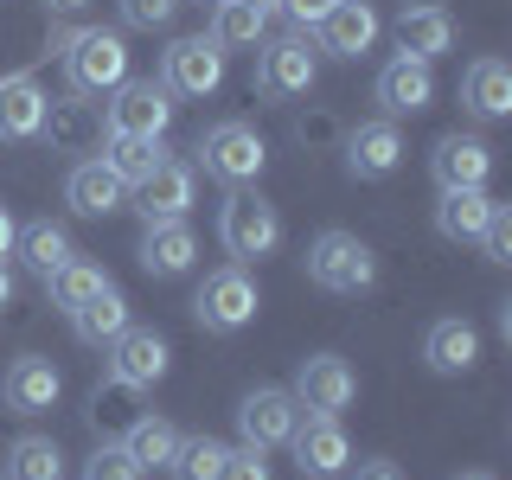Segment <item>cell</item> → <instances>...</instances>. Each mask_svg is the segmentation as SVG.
Here are the masks:
<instances>
[{
  "label": "cell",
  "mask_w": 512,
  "mask_h": 480,
  "mask_svg": "<svg viewBox=\"0 0 512 480\" xmlns=\"http://www.w3.org/2000/svg\"><path fill=\"white\" fill-rule=\"evenodd\" d=\"M58 52H64V84H71V96H109L116 84H128V39L122 32H103V26L64 32Z\"/></svg>",
  "instance_id": "obj_1"
},
{
  "label": "cell",
  "mask_w": 512,
  "mask_h": 480,
  "mask_svg": "<svg viewBox=\"0 0 512 480\" xmlns=\"http://www.w3.org/2000/svg\"><path fill=\"white\" fill-rule=\"evenodd\" d=\"M308 282L327 288V295H365L378 282V256L352 231H320L308 244Z\"/></svg>",
  "instance_id": "obj_2"
},
{
  "label": "cell",
  "mask_w": 512,
  "mask_h": 480,
  "mask_svg": "<svg viewBox=\"0 0 512 480\" xmlns=\"http://www.w3.org/2000/svg\"><path fill=\"white\" fill-rule=\"evenodd\" d=\"M218 237L237 263H263V256H276V244H282V212L263 192L231 186V199H224V212H218Z\"/></svg>",
  "instance_id": "obj_3"
},
{
  "label": "cell",
  "mask_w": 512,
  "mask_h": 480,
  "mask_svg": "<svg viewBox=\"0 0 512 480\" xmlns=\"http://www.w3.org/2000/svg\"><path fill=\"white\" fill-rule=\"evenodd\" d=\"M320 77V52L308 32H282V39H269L263 52H256V90L269 96V103H288V96H308Z\"/></svg>",
  "instance_id": "obj_4"
},
{
  "label": "cell",
  "mask_w": 512,
  "mask_h": 480,
  "mask_svg": "<svg viewBox=\"0 0 512 480\" xmlns=\"http://www.w3.org/2000/svg\"><path fill=\"white\" fill-rule=\"evenodd\" d=\"M256 308H263V295H256V282H250L244 263L212 269V276H205V288L192 295V314H199L205 333H244L250 320H256Z\"/></svg>",
  "instance_id": "obj_5"
},
{
  "label": "cell",
  "mask_w": 512,
  "mask_h": 480,
  "mask_svg": "<svg viewBox=\"0 0 512 480\" xmlns=\"http://www.w3.org/2000/svg\"><path fill=\"white\" fill-rule=\"evenodd\" d=\"M263 160H269V148L250 122H212L199 135V167L212 173L218 186H250L256 173H263Z\"/></svg>",
  "instance_id": "obj_6"
},
{
  "label": "cell",
  "mask_w": 512,
  "mask_h": 480,
  "mask_svg": "<svg viewBox=\"0 0 512 480\" xmlns=\"http://www.w3.org/2000/svg\"><path fill=\"white\" fill-rule=\"evenodd\" d=\"M103 122H109V135H167V122H173V90L154 84V77H128V84L109 90Z\"/></svg>",
  "instance_id": "obj_7"
},
{
  "label": "cell",
  "mask_w": 512,
  "mask_h": 480,
  "mask_svg": "<svg viewBox=\"0 0 512 480\" xmlns=\"http://www.w3.org/2000/svg\"><path fill=\"white\" fill-rule=\"evenodd\" d=\"M295 423H301V404L282 384H256L244 404H237V436H244V448H263V455L295 436Z\"/></svg>",
  "instance_id": "obj_8"
},
{
  "label": "cell",
  "mask_w": 512,
  "mask_h": 480,
  "mask_svg": "<svg viewBox=\"0 0 512 480\" xmlns=\"http://www.w3.org/2000/svg\"><path fill=\"white\" fill-rule=\"evenodd\" d=\"M160 84L173 96H212L224 84V45L212 32H199V39H173L167 58H160Z\"/></svg>",
  "instance_id": "obj_9"
},
{
  "label": "cell",
  "mask_w": 512,
  "mask_h": 480,
  "mask_svg": "<svg viewBox=\"0 0 512 480\" xmlns=\"http://www.w3.org/2000/svg\"><path fill=\"white\" fill-rule=\"evenodd\" d=\"M167 340H160L154 327H122L116 340H109V378L128 384V391H148V384L167 378Z\"/></svg>",
  "instance_id": "obj_10"
},
{
  "label": "cell",
  "mask_w": 512,
  "mask_h": 480,
  "mask_svg": "<svg viewBox=\"0 0 512 480\" xmlns=\"http://www.w3.org/2000/svg\"><path fill=\"white\" fill-rule=\"evenodd\" d=\"M352 397H359V378H352V365L340 359V352H314V359H301L295 404H308L314 416H340Z\"/></svg>",
  "instance_id": "obj_11"
},
{
  "label": "cell",
  "mask_w": 512,
  "mask_h": 480,
  "mask_svg": "<svg viewBox=\"0 0 512 480\" xmlns=\"http://www.w3.org/2000/svg\"><path fill=\"white\" fill-rule=\"evenodd\" d=\"M295 468L301 474H314V480H333V474H346L352 468V442H346V429H340V416H314L308 410V423H295Z\"/></svg>",
  "instance_id": "obj_12"
},
{
  "label": "cell",
  "mask_w": 512,
  "mask_h": 480,
  "mask_svg": "<svg viewBox=\"0 0 512 480\" xmlns=\"http://www.w3.org/2000/svg\"><path fill=\"white\" fill-rule=\"evenodd\" d=\"M64 205H71L77 218H109V212H122V205H128V180L109 167L103 154L77 160V167L64 173Z\"/></svg>",
  "instance_id": "obj_13"
},
{
  "label": "cell",
  "mask_w": 512,
  "mask_h": 480,
  "mask_svg": "<svg viewBox=\"0 0 512 480\" xmlns=\"http://www.w3.org/2000/svg\"><path fill=\"white\" fill-rule=\"evenodd\" d=\"M0 397H7L13 416H45V410H58L64 378H58V365L45 359V352H26V359H13V372H7V384H0Z\"/></svg>",
  "instance_id": "obj_14"
},
{
  "label": "cell",
  "mask_w": 512,
  "mask_h": 480,
  "mask_svg": "<svg viewBox=\"0 0 512 480\" xmlns=\"http://www.w3.org/2000/svg\"><path fill=\"white\" fill-rule=\"evenodd\" d=\"M429 173H436L442 192H468L493 180V148L480 135H442L436 154H429Z\"/></svg>",
  "instance_id": "obj_15"
},
{
  "label": "cell",
  "mask_w": 512,
  "mask_h": 480,
  "mask_svg": "<svg viewBox=\"0 0 512 480\" xmlns=\"http://www.w3.org/2000/svg\"><path fill=\"white\" fill-rule=\"evenodd\" d=\"M397 160H404V135H397V122H359L346 135V173L352 180H391Z\"/></svg>",
  "instance_id": "obj_16"
},
{
  "label": "cell",
  "mask_w": 512,
  "mask_h": 480,
  "mask_svg": "<svg viewBox=\"0 0 512 480\" xmlns=\"http://www.w3.org/2000/svg\"><path fill=\"white\" fill-rule=\"evenodd\" d=\"M378 103L391 109V116H423V109L436 103V71H429L423 58L397 52V58L378 71Z\"/></svg>",
  "instance_id": "obj_17"
},
{
  "label": "cell",
  "mask_w": 512,
  "mask_h": 480,
  "mask_svg": "<svg viewBox=\"0 0 512 480\" xmlns=\"http://www.w3.org/2000/svg\"><path fill=\"white\" fill-rule=\"evenodd\" d=\"M314 32H320L314 52H327V58H365L378 45V13L365 7V0H340V7H333Z\"/></svg>",
  "instance_id": "obj_18"
},
{
  "label": "cell",
  "mask_w": 512,
  "mask_h": 480,
  "mask_svg": "<svg viewBox=\"0 0 512 480\" xmlns=\"http://www.w3.org/2000/svg\"><path fill=\"white\" fill-rule=\"evenodd\" d=\"M135 192V212L160 224V218H186V205H192V167L186 160H160V167L148 173L141 186H128Z\"/></svg>",
  "instance_id": "obj_19"
},
{
  "label": "cell",
  "mask_w": 512,
  "mask_h": 480,
  "mask_svg": "<svg viewBox=\"0 0 512 480\" xmlns=\"http://www.w3.org/2000/svg\"><path fill=\"white\" fill-rule=\"evenodd\" d=\"M192 256H199V237H192L186 218H160V224H148V237H141V269H148V276H186Z\"/></svg>",
  "instance_id": "obj_20"
},
{
  "label": "cell",
  "mask_w": 512,
  "mask_h": 480,
  "mask_svg": "<svg viewBox=\"0 0 512 480\" xmlns=\"http://www.w3.org/2000/svg\"><path fill=\"white\" fill-rule=\"evenodd\" d=\"M461 103H468V116H480V122H506L512 116V71L500 58H474L468 77H461Z\"/></svg>",
  "instance_id": "obj_21"
},
{
  "label": "cell",
  "mask_w": 512,
  "mask_h": 480,
  "mask_svg": "<svg viewBox=\"0 0 512 480\" xmlns=\"http://www.w3.org/2000/svg\"><path fill=\"white\" fill-rule=\"evenodd\" d=\"M423 359H429V372L461 378V372H474V359H480V333L468 320H436V327L423 333Z\"/></svg>",
  "instance_id": "obj_22"
},
{
  "label": "cell",
  "mask_w": 512,
  "mask_h": 480,
  "mask_svg": "<svg viewBox=\"0 0 512 480\" xmlns=\"http://www.w3.org/2000/svg\"><path fill=\"white\" fill-rule=\"evenodd\" d=\"M45 128V90L32 77H0V141H32Z\"/></svg>",
  "instance_id": "obj_23"
},
{
  "label": "cell",
  "mask_w": 512,
  "mask_h": 480,
  "mask_svg": "<svg viewBox=\"0 0 512 480\" xmlns=\"http://www.w3.org/2000/svg\"><path fill=\"white\" fill-rule=\"evenodd\" d=\"M20 263H26V276L32 282H52L64 263H71L77 256V244H71V231H64V224H52V218H39V224H26L20 231Z\"/></svg>",
  "instance_id": "obj_24"
},
{
  "label": "cell",
  "mask_w": 512,
  "mask_h": 480,
  "mask_svg": "<svg viewBox=\"0 0 512 480\" xmlns=\"http://www.w3.org/2000/svg\"><path fill=\"white\" fill-rule=\"evenodd\" d=\"M397 45H404L410 58L436 64L448 45H455V20H448L442 7H404L397 13Z\"/></svg>",
  "instance_id": "obj_25"
},
{
  "label": "cell",
  "mask_w": 512,
  "mask_h": 480,
  "mask_svg": "<svg viewBox=\"0 0 512 480\" xmlns=\"http://www.w3.org/2000/svg\"><path fill=\"white\" fill-rule=\"evenodd\" d=\"M487 218H493V199H487V186L442 192V199H436V231L448 237V244H474V237L487 231Z\"/></svg>",
  "instance_id": "obj_26"
},
{
  "label": "cell",
  "mask_w": 512,
  "mask_h": 480,
  "mask_svg": "<svg viewBox=\"0 0 512 480\" xmlns=\"http://www.w3.org/2000/svg\"><path fill=\"white\" fill-rule=\"evenodd\" d=\"M122 327H128V301H122V288H116V282H109V288H96L84 308L71 314V333H77L84 346H109Z\"/></svg>",
  "instance_id": "obj_27"
},
{
  "label": "cell",
  "mask_w": 512,
  "mask_h": 480,
  "mask_svg": "<svg viewBox=\"0 0 512 480\" xmlns=\"http://www.w3.org/2000/svg\"><path fill=\"white\" fill-rule=\"evenodd\" d=\"M173 448H180V429H173L167 416H141V423H128V436H122V455L135 461L141 474H148V468H167Z\"/></svg>",
  "instance_id": "obj_28"
},
{
  "label": "cell",
  "mask_w": 512,
  "mask_h": 480,
  "mask_svg": "<svg viewBox=\"0 0 512 480\" xmlns=\"http://www.w3.org/2000/svg\"><path fill=\"white\" fill-rule=\"evenodd\" d=\"M103 160L122 173L128 186H141V180L160 167V160H167V141H160V135H109V154H103Z\"/></svg>",
  "instance_id": "obj_29"
},
{
  "label": "cell",
  "mask_w": 512,
  "mask_h": 480,
  "mask_svg": "<svg viewBox=\"0 0 512 480\" xmlns=\"http://www.w3.org/2000/svg\"><path fill=\"white\" fill-rule=\"evenodd\" d=\"M7 480H64V455L52 436H20L7 448Z\"/></svg>",
  "instance_id": "obj_30"
},
{
  "label": "cell",
  "mask_w": 512,
  "mask_h": 480,
  "mask_svg": "<svg viewBox=\"0 0 512 480\" xmlns=\"http://www.w3.org/2000/svg\"><path fill=\"white\" fill-rule=\"evenodd\" d=\"M224 448L218 436H180V448H173V461H167V474L173 480H218L224 474Z\"/></svg>",
  "instance_id": "obj_31"
},
{
  "label": "cell",
  "mask_w": 512,
  "mask_h": 480,
  "mask_svg": "<svg viewBox=\"0 0 512 480\" xmlns=\"http://www.w3.org/2000/svg\"><path fill=\"white\" fill-rule=\"evenodd\" d=\"M96 288H109V276L96 263H84V256H71V263L58 269L52 282H45V295H52V308H64V314H77L84 301L96 295Z\"/></svg>",
  "instance_id": "obj_32"
},
{
  "label": "cell",
  "mask_w": 512,
  "mask_h": 480,
  "mask_svg": "<svg viewBox=\"0 0 512 480\" xmlns=\"http://www.w3.org/2000/svg\"><path fill=\"white\" fill-rule=\"evenodd\" d=\"M263 13L250 7V0H218V20H212V39L231 52V45H263Z\"/></svg>",
  "instance_id": "obj_33"
},
{
  "label": "cell",
  "mask_w": 512,
  "mask_h": 480,
  "mask_svg": "<svg viewBox=\"0 0 512 480\" xmlns=\"http://www.w3.org/2000/svg\"><path fill=\"white\" fill-rule=\"evenodd\" d=\"M84 480H141V468L122 455V442H103V448L84 461Z\"/></svg>",
  "instance_id": "obj_34"
},
{
  "label": "cell",
  "mask_w": 512,
  "mask_h": 480,
  "mask_svg": "<svg viewBox=\"0 0 512 480\" xmlns=\"http://www.w3.org/2000/svg\"><path fill=\"white\" fill-rule=\"evenodd\" d=\"M480 250H487V263H512V212L506 205H493V218H487V231L474 237Z\"/></svg>",
  "instance_id": "obj_35"
},
{
  "label": "cell",
  "mask_w": 512,
  "mask_h": 480,
  "mask_svg": "<svg viewBox=\"0 0 512 480\" xmlns=\"http://www.w3.org/2000/svg\"><path fill=\"white\" fill-rule=\"evenodd\" d=\"M173 13H180V0H122V26H135V32L167 26Z\"/></svg>",
  "instance_id": "obj_36"
},
{
  "label": "cell",
  "mask_w": 512,
  "mask_h": 480,
  "mask_svg": "<svg viewBox=\"0 0 512 480\" xmlns=\"http://www.w3.org/2000/svg\"><path fill=\"white\" fill-rule=\"evenodd\" d=\"M218 480H269L263 448H231V455H224V474H218Z\"/></svg>",
  "instance_id": "obj_37"
},
{
  "label": "cell",
  "mask_w": 512,
  "mask_h": 480,
  "mask_svg": "<svg viewBox=\"0 0 512 480\" xmlns=\"http://www.w3.org/2000/svg\"><path fill=\"white\" fill-rule=\"evenodd\" d=\"M333 7H340V0H276V13H288V20H295L301 32H308V26H320Z\"/></svg>",
  "instance_id": "obj_38"
},
{
  "label": "cell",
  "mask_w": 512,
  "mask_h": 480,
  "mask_svg": "<svg viewBox=\"0 0 512 480\" xmlns=\"http://www.w3.org/2000/svg\"><path fill=\"white\" fill-rule=\"evenodd\" d=\"M352 480H404V474H397V461H359Z\"/></svg>",
  "instance_id": "obj_39"
},
{
  "label": "cell",
  "mask_w": 512,
  "mask_h": 480,
  "mask_svg": "<svg viewBox=\"0 0 512 480\" xmlns=\"http://www.w3.org/2000/svg\"><path fill=\"white\" fill-rule=\"evenodd\" d=\"M13 244H20V224H13V212H7V205H0V263H7V256H13Z\"/></svg>",
  "instance_id": "obj_40"
},
{
  "label": "cell",
  "mask_w": 512,
  "mask_h": 480,
  "mask_svg": "<svg viewBox=\"0 0 512 480\" xmlns=\"http://www.w3.org/2000/svg\"><path fill=\"white\" fill-rule=\"evenodd\" d=\"M0 308H13V276H7V263H0Z\"/></svg>",
  "instance_id": "obj_41"
},
{
  "label": "cell",
  "mask_w": 512,
  "mask_h": 480,
  "mask_svg": "<svg viewBox=\"0 0 512 480\" xmlns=\"http://www.w3.org/2000/svg\"><path fill=\"white\" fill-rule=\"evenodd\" d=\"M52 13H77V7H90V0H45Z\"/></svg>",
  "instance_id": "obj_42"
},
{
  "label": "cell",
  "mask_w": 512,
  "mask_h": 480,
  "mask_svg": "<svg viewBox=\"0 0 512 480\" xmlns=\"http://www.w3.org/2000/svg\"><path fill=\"white\" fill-rule=\"evenodd\" d=\"M250 7H256V13H263V20H269V13H276V0H250Z\"/></svg>",
  "instance_id": "obj_43"
},
{
  "label": "cell",
  "mask_w": 512,
  "mask_h": 480,
  "mask_svg": "<svg viewBox=\"0 0 512 480\" xmlns=\"http://www.w3.org/2000/svg\"><path fill=\"white\" fill-rule=\"evenodd\" d=\"M461 480H493V474H461Z\"/></svg>",
  "instance_id": "obj_44"
}]
</instances>
